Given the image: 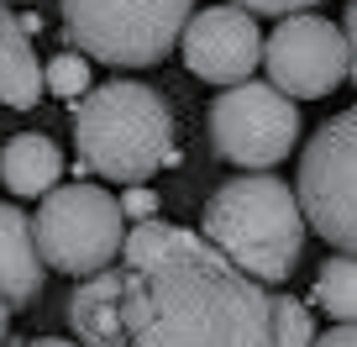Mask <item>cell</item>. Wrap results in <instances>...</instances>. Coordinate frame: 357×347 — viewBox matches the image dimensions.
<instances>
[{
  "label": "cell",
  "mask_w": 357,
  "mask_h": 347,
  "mask_svg": "<svg viewBox=\"0 0 357 347\" xmlns=\"http://www.w3.org/2000/svg\"><path fill=\"white\" fill-rule=\"evenodd\" d=\"M126 337L132 347H273V295L205 242L126 269Z\"/></svg>",
  "instance_id": "obj_1"
},
{
  "label": "cell",
  "mask_w": 357,
  "mask_h": 347,
  "mask_svg": "<svg viewBox=\"0 0 357 347\" xmlns=\"http://www.w3.org/2000/svg\"><path fill=\"white\" fill-rule=\"evenodd\" d=\"M200 237L231 263V269H242L247 279L279 284V279L294 274L300 247H305L300 195H294L284 179H268V174L226 179L221 190L205 200Z\"/></svg>",
  "instance_id": "obj_2"
},
{
  "label": "cell",
  "mask_w": 357,
  "mask_h": 347,
  "mask_svg": "<svg viewBox=\"0 0 357 347\" xmlns=\"http://www.w3.org/2000/svg\"><path fill=\"white\" fill-rule=\"evenodd\" d=\"M74 147L89 174L142 184L174 158V116L158 90L137 79H111L74 105Z\"/></svg>",
  "instance_id": "obj_3"
},
{
  "label": "cell",
  "mask_w": 357,
  "mask_h": 347,
  "mask_svg": "<svg viewBox=\"0 0 357 347\" xmlns=\"http://www.w3.org/2000/svg\"><path fill=\"white\" fill-rule=\"evenodd\" d=\"M79 53L116 68H147L184 37L195 0H58Z\"/></svg>",
  "instance_id": "obj_4"
},
{
  "label": "cell",
  "mask_w": 357,
  "mask_h": 347,
  "mask_svg": "<svg viewBox=\"0 0 357 347\" xmlns=\"http://www.w3.org/2000/svg\"><path fill=\"white\" fill-rule=\"evenodd\" d=\"M32 232L47 269L89 279V274H105L121 258L126 216H121V200L100 184H58V190H47Z\"/></svg>",
  "instance_id": "obj_5"
},
{
  "label": "cell",
  "mask_w": 357,
  "mask_h": 347,
  "mask_svg": "<svg viewBox=\"0 0 357 347\" xmlns=\"http://www.w3.org/2000/svg\"><path fill=\"white\" fill-rule=\"evenodd\" d=\"M294 195H300L305 226H315L331 247L357 258V105L331 116L305 142Z\"/></svg>",
  "instance_id": "obj_6"
},
{
  "label": "cell",
  "mask_w": 357,
  "mask_h": 347,
  "mask_svg": "<svg viewBox=\"0 0 357 347\" xmlns=\"http://www.w3.org/2000/svg\"><path fill=\"white\" fill-rule=\"evenodd\" d=\"M211 137L215 153L236 168H273L279 158H289V147L300 142V105L273 84H231L226 95H215L211 105Z\"/></svg>",
  "instance_id": "obj_7"
},
{
  "label": "cell",
  "mask_w": 357,
  "mask_h": 347,
  "mask_svg": "<svg viewBox=\"0 0 357 347\" xmlns=\"http://www.w3.org/2000/svg\"><path fill=\"white\" fill-rule=\"evenodd\" d=\"M263 64L273 90L289 101H315L331 95L347 74H352V53H347V32L331 27L326 16H284L273 37L263 43Z\"/></svg>",
  "instance_id": "obj_8"
},
{
  "label": "cell",
  "mask_w": 357,
  "mask_h": 347,
  "mask_svg": "<svg viewBox=\"0 0 357 347\" xmlns=\"http://www.w3.org/2000/svg\"><path fill=\"white\" fill-rule=\"evenodd\" d=\"M184 64L190 74L211 79V84H247L252 68L263 64V32H257L252 11L242 6H211V11H195L184 27Z\"/></svg>",
  "instance_id": "obj_9"
},
{
  "label": "cell",
  "mask_w": 357,
  "mask_h": 347,
  "mask_svg": "<svg viewBox=\"0 0 357 347\" xmlns=\"http://www.w3.org/2000/svg\"><path fill=\"white\" fill-rule=\"evenodd\" d=\"M68 326L79 332L84 347H132V337H126V269L89 274L68 295Z\"/></svg>",
  "instance_id": "obj_10"
},
{
  "label": "cell",
  "mask_w": 357,
  "mask_h": 347,
  "mask_svg": "<svg viewBox=\"0 0 357 347\" xmlns=\"http://www.w3.org/2000/svg\"><path fill=\"white\" fill-rule=\"evenodd\" d=\"M43 253H37L32 216L16 205H0V300L22 311L43 295Z\"/></svg>",
  "instance_id": "obj_11"
},
{
  "label": "cell",
  "mask_w": 357,
  "mask_h": 347,
  "mask_svg": "<svg viewBox=\"0 0 357 347\" xmlns=\"http://www.w3.org/2000/svg\"><path fill=\"white\" fill-rule=\"evenodd\" d=\"M32 27L22 16H0V105H37L43 95V74H37V53H32Z\"/></svg>",
  "instance_id": "obj_12"
},
{
  "label": "cell",
  "mask_w": 357,
  "mask_h": 347,
  "mask_svg": "<svg viewBox=\"0 0 357 347\" xmlns=\"http://www.w3.org/2000/svg\"><path fill=\"white\" fill-rule=\"evenodd\" d=\"M0 179L11 184V195H47V190H58V179H63V153H58L53 137L22 132V137L6 142V153H0Z\"/></svg>",
  "instance_id": "obj_13"
},
{
  "label": "cell",
  "mask_w": 357,
  "mask_h": 347,
  "mask_svg": "<svg viewBox=\"0 0 357 347\" xmlns=\"http://www.w3.org/2000/svg\"><path fill=\"white\" fill-rule=\"evenodd\" d=\"M195 247H205L200 232H184V226H174V221H137L132 232H126L121 263L132 274H142V269L168 263V258H178V253H195Z\"/></svg>",
  "instance_id": "obj_14"
},
{
  "label": "cell",
  "mask_w": 357,
  "mask_h": 347,
  "mask_svg": "<svg viewBox=\"0 0 357 347\" xmlns=\"http://www.w3.org/2000/svg\"><path fill=\"white\" fill-rule=\"evenodd\" d=\"M315 305H321L326 316H336V321L357 326V258L352 253L331 258V263L315 274Z\"/></svg>",
  "instance_id": "obj_15"
},
{
  "label": "cell",
  "mask_w": 357,
  "mask_h": 347,
  "mask_svg": "<svg viewBox=\"0 0 357 347\" xmlns=\"http://www.w3.org/2000/svg\"><path fill=\"white\" fill-rule=\"evenodd\" d=\"M273 347H315V326L294 295H273Z\"/></svg>",
  "instance_id": "obj_16"
},
{
  "label": "cell",
  "mask_w": 357,
  "mask_h": 347,
  "mask_svg": "<svg viewBox=\"0 0 357 347\" xmlns=\"http://www.w3.org/2000/svg\"><path fill=\"white\" fill-rule=\"evenodd\" d=\"M43 84H47V95H63V101H84L89 95V64L79 53H58L53 64H47V74H43Z\"/></svg>",
  "instance_id": "obj_17"
},
{
  "label": "cell",
  "mask_w": 357,
  "mask_h": 347,
  "mask_svg": "<svg viewBox=\"0 0 357 347\" xmlns=\"http://www.w3.org/2000/svg\"><path fill=\"white\" fill-rule=\"evenodd\" d=\"M121 216H126V221H153V216H158V200H153V190L132 184V190L121 195Z\"/></svg>",
  "instance_id": "obj_18"
},
{
  "label": "cell",
  "mask_w": 357,
  "mask_h": 347,
  "mask_svg": "<svg viewBox=\"0 0 357 347\" xmlns=\"http://www.w3.org/2000/svg\"><path fill=\"white\" fill-rule=\"evenodd\" d=\"M231 6H242V11H268V16H300V11H310V6H321V0H231Z\"/></svg>",
  "instance_id": "obj_19"
},
{
  "label": "cell",
  "mask_w": 357,
  "mask_h": 347,
  "mask_svg": "<svg viewBox=\"0 0 357 347\" xmlns=\"http://www.w3.org/2000/svg\"><path fill=\"white\" fill-rule=\"evenodd\" d=\"M315 347H357V326H331L326 337H315Z\"/></svg>",
  "instance_id": "obj_20"
},
{
  "label": "cell",
  "mask_w": 357,
  "mask_h": 347,
  "mask_svg": "<svg viewBox=\"0 0 357 347\" xmlns=\"http://www.w3.org/2000/svg\"><path fill=\"white\" fill-rule=\"evenodd\" d=\"M342 32H347V53H352V79H357V0L347 6V27H342Z\"/></svg>",
  "instance_id": "obj_21"
},
{
  "label": "cell",
  "mask_w": 357,
  "mask_h": 347,
  "mask_svg": "<svg viewBox=\"0 0 357 347\" xmlns=\"http://www.w3.org/2000/svg\"><path fill=\"white\" fill-rule=\"evenodd\" d=\"M6 332H11V305L0 300V347H6Z\"/></svg>",
  "instance_id": "obj_22"
},
{
  "label": "cell",
  "mask_w": 357,
  "mask_h": 347,
  "mask_svg": "<svg viewBox=\"0 0 357 347\" xmlns=\"http://www.w3.org/2000/svg\"><path fill=\"white\" fill-rule=\"evenodd\" d=\"M26 347H74V342H63V337H37V342H26Z\"/></svg>",
  "instance_id": "obj_23"
},
{
  "label": "cell",
  "mask_w": 357,
  "mask_h": 347,
  "mask_svg": "<svg viewBox=\"0 0 357 347\" xmlns=\"http://www.w3.org/2000/svg\"><path fill=\"white\" fill-rule=\"evenodd\" d=\"M0 16H6V0H0Z\"/></svg>",
  "instance_id": "obj_24"
}]
</instances>
